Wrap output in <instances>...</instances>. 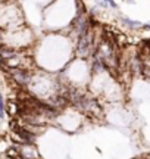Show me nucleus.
<instances>
[{
	"mask_svg": "<svg viewBox=\"0 0 150 159\" xmlns=\"http://www.w3.org/2000/svg\"><path fill=\"white\" fill-rule=\"evenodd\" d=\"M122 22H124L126 27H130V28H140V27H141L140 22H137V21H131V19H128V18H122Z\"/></svg>",
	"mask_w": 150,
	"mask_h": 159,
	"instance_id": "obj_4",
	"label": "nucleus"
},
{
	"mask_svg": "<svg viewBox=\"0 0 150 159\" xmlns=\"http://www.w3.org/2000/svg\"><path fill=\"white\" fill-rule=\"evenodd\" d=\"M78 47H77V52H78V56L81 58H87V56L91 53V47H93V38H91V32L88 31L87 34L78 37Z\"/></svg>",
	"mask_w": 150,
	"mask_h": 159,
	"instance_id": "obj_1",
	"label": "nucleus"
},
{
	"mask_svg": "<svg viewBox=\"0 0 150 159\" xmlns=\"http://www.w3.org/2000/svg\"><path fill=\"white\" fill-rule=\"evenodd\" d=\"M0 118H5V102H3L2 93H0Z\"/></svg>",
	"mask_w": 150,
	"mask_h": 159,
	"instance_id": "obj_5",
	"label": "nucleus"
},
{
	"mask_svg": "<svg viewBox=\"0 0 150 159\" xmlns=\"http://www.w3.org/2000/svg\"><path fill=\"white\" fill-rule=\"evenodd\" d=\"M106 2L109 3V6H110V7H114V9H116V7H118V5L115 3V0H106Z\"/></svg>",
	"mask_w": 150,
	"mask_h": 159,
	"instance_id": "obj_6",
	"label": "nucleus"
},
{
	"mask_svg": "<svg viewBox=\"0 0 150 159\" xmlns=\"http://www.w3.org/2000/svg\"><path fill=\"white\" fill-rule=\"evenodd\" d=\"M19 156H22L25 159H37L38 158V153H37L32 143H24L21 146V149H19Z\"/></svg>",
	"mask_w": 150,
	"mask_h": 159,
	"instance_id": "obj_3",
	"label": "nucleus"
},
{
	"mask_svg": "<svg viewBox=\"0 0 150 159\" xmlns=\"http://www.w3.org/2000/svg\"><path fill=\"white\" fill-rule=\"evenodd\" d=\"M9 72H11V75H12V78L15 80L18 84H21V86H27V84L31 81V75L27 72V71L21 69V68L12 67L11 69H9Z\"/></svg>",
	"mask_w": 150,
	"mask_h": 159,
	"instance_id": "obj_2",
	"label": "nucleus"
}]
</instances>
